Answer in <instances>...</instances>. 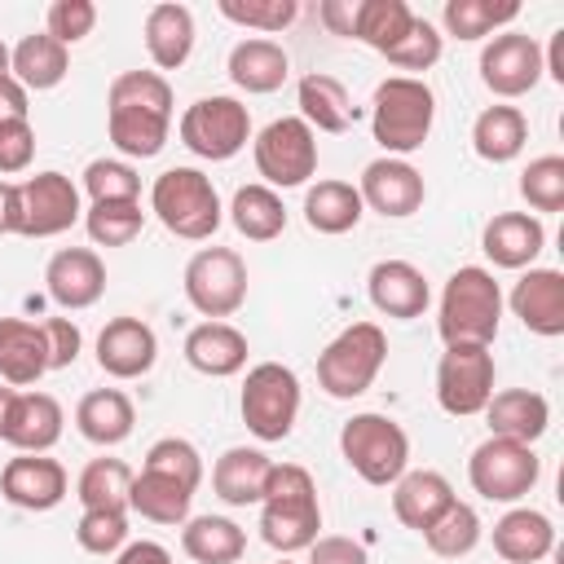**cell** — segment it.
<instances>
[{
  "mask_svg": "<svg viewBox=\"0 0 564 564\" xmlns=\"http://www.w3.org/2000/svg\"><path fill=\"white\" fill-rule=\"evenodd\" d=\"M106 132L119 154L154 159L172 132V84L159 70H123L106 93Z\"/></svg>",
  "mask_w": 564,
  "mask_h": 564,
  "instance_id": "1",
  "label": "cell"
},
{
  "mask_svg": "<svg viewBox=\"0 0 564 564\" xmlns=\"http://www.w3.org/2000/svg\"><path fill=\"white\" fill-rule=\"evenodd\" d=\"M322 502H317V485L308 476V467L300 463H273L269 480H264V498H260V538L291 555V551H308L322 533Z\"/></svg>",
  "mask_w": 564,
  "mask_h": 564,
  "instance_id": "2",
  "label": "cell"
},
{
  "mask_svg": "<svg viewBox=\"0 0 564 564\" xmlns=\"http://www.w3.org/2000/svg\"><path fill=\"white\" fill-rule=\"evenodd\" d=\"M498 326H502V286L494 282V273L480 264L454 269L441 291V313H436L441 339L489 348L498 339Z\"/></svg>",
  "mask_w": 564,
  "mask_h": 564,
  "instance_id": "3",
  "label": "cell"
},
{
  "mask_svg": "<svg viewBox=\"0 0 564 564\" xmlns=\"http://www.w3.org/2000/svg\"><path fill=\"white\" fill-rule=\"evenodd\" d=\"M436 119V97L423 79L410 75H388L383 84H375L370 97V132L375 141L388 150V159H405L414 154Z\"/></svg>",
  "mask_w": 564,
  "mask_h": 564,
  "instance_id": "4",
  "label": "cell"
},
{
  "mask_svg": "<svg viewBox=\"0 0 564 564\" xmlns=\"http://www.w3.org/2000/svg\"><path fill=\"white\" fill-rule=\"evenodd\" d=\"M150 212L159 216V225L185 242H203L220 229L225 207L220 194L212 185V176H203L198 167H167L154 176L150 185Z\"/></svg>",
  "mask_w": 564,
  "mask_h": 564,
  "instance_id": "5",
  "label": "cell"
},
{
  "mask_svg": "<svg viewBox=\"0 0 564 564\" xmlns=\"http://www.w3.org/2000/svg\"><path fill=\"white\" fill-rule=\"evenodd\" d=\"M388 361V335L379 322H352L344 326L317 357V388L335 401L361 397Z\"/></svg>",
  "mask_w": 564,
  "mask_h": 564,
  "instance_id": "6",
  "label": "cell"
},
{
  "mask_svg": "<svg viewBox=\"0 0 564 564\" xmlns=\"http://www.w3.org/2000/svg\"><path fill=\"white\" fill-rule=\"evenodd\" d=\"M339 454L366 485H379V489L397 485V476L410 471V436L397 419H388L379 410L352 414L339 427Z\"/></svg>",
  "mask_w": 564,
  "mask_h": 564,
  "instance_id": "7",
  "label": "cell"
},
{
  "mask_svg": "<svg viewBox=\"0 0 564 564\" xmlns=\"http://www.w3.org/2000/svg\"><path fill=\"white\" fill-rule=\"evenodd\" d=\"M242 423L256 441H286L300 419V379L282 361H260L242 379Z\"/></svg>",
  "mask_w": 564,
  "mask_h": 564,
  "instance_id": "8",
  "label": "cell"
},
{
  "mask_svg": "<svg viewBox=\"0 0 564 564\" xmlns=\"http://www.w3.org/2000/svg\"><path fill=\"white\" fill-rule=\"evenodd\" d=\"M176 132H181V145L194 150L198 159L225 163L251 141V110L238 97L212 93V97H198L194 106H185Z\"/></svg>",
  "mask_w": 564,
  "mask_h": 564,
  "instance_id": "9",
  "label": "cell"
},
{
  "mask_svg": "<svg viewBox=\"0 0 564 564\" xmlns=\"http://www.w3.org/2000/svg\"><path fill=\"white\" fill-rule=\"evenodd\" d=\"M185 300L207 322H225L247 304V264L234 247H203L185 264Z\"/></svg>",
  "mask_w": 564,
  "mask_h": 564,
  "instance_id": "10",
  "label": "cell"
},
{
  "mask_svg": "<svg viewBox=\"0 0 564 564\" xmlns=\"http://www.w3.org/2000/svg\"><path fill=\"white\" fill-rule=\"evenodd\" d=\"M251 154L269 189H295L317 172V132L300 115H282L260 128Z\"/></svg>",
  "mask_w": 564,
  "mask_h": 564,
  "instance_id": "11",
  "label": "cell"
},
{
  "mask_svg": "<svg viewBox=\"0 0 564 564\" xmlns=\"http://www.w3.org/2000/svg\"><path fill=\"white\" fill-rule=\"evenodd\" d=\"M542 476V463L533 454V445L507 441V436H489L471 449L467 458V480L485 502H520Z\"/></svg>",
  "mask_w": 564,
  "mask_h": 564,
  "instance_id": "12",
  "label": "cell"
},
{
  "mask_svg": "<svg viewBox=\"0 0 564 564\" xmlns=\"http://www.w3.org/2000/svg\"><path fill=\"white\" fill-rule=\"evenodd\" d=\"M494 397V352L485 344H445L436 361V401L454 419H471Z\"/></svg>",
  "mask_w": 564,
  "mask_h": 564,
  "instance_id": "13",
  "label": "cell"
},
{
  "mask_svg": "<svg viewBox=\"0 0 564 564\" xmlns=\"http://www.w3.org/2000/svg\"><path fill=\"white\" fill-rule=\"evenodd\" d=\"M542 79V44L524 31H498L480 48V84L494 97H524Z\"/></svg>",
  "mask_w": 564,
  "mask_h": 564,
  "instance_id": "14",
  "label": "cell"
},
{
  "mask_svg": "<svg viewBox=\"0 0 564 564\" xmlns=\"http://www.w3.org/2000/svg\"><path fill=\"white\" fill-rule=\"evenodd\" d=\"M22 189V238H57L66 234L84 207H79V185L66 172H35L18 181Z\"/></svg>",
  "mask_w": 564,
  "mask_h": 564,
  "instance_id": "15",
  "label": "cell"
},
{
  "mask_svg": "<svg viewBox=\"0 0 564 564\" xmlns=\"http://www.w3.org/2000/svg\"><path fill=\"white\" fill-rule=\"evenodd\" d=\"M357 194H361V207L401 220V216H414V212L423 207L427 185H423V172H419L414 163H405V159H388V154H383V159L366 163Z\"/></svg>",
  "mask_w": 564,
  "mask_h": 564,
  "instance_id": "16",
  "label": "cell"
},
{
  "mask_svg": "<svg viewBox=\"0 0 564 564\" xmlns=\"http://www.w3.org/2000/svg\"><path fill=\"white\" fill-rule=\"evenodd\" d=\"M44 286L57 308H70V313L93 308L106 291V264L93 247H62L44 264Z\"/></svg>",
  "mask_w": 564,
  "mask_h": 564,
  "instance_id": "17",
  "label": "cell"
},
{
  "mask_svg": "<svg viewBox=\"0 0 564 564\" xmlns=\"http://www.w3.org/2000/svg\"><path fill=\"white\" fill-rule=\"evenodd\" d=\"M66 467L48 454H18L0 471V494L22 511H53L66 498Z\"/></svg>",
  "mask_w": 564,
  "mask_h": 564,
  "instance_id": "18",
  "label": "cell"
},
{
  "mask_svg": "<svg viewBox=\"0 0 564 564\" xmlns=\"http://www.w3.org/2000/svg\"><path fill=\"white\" fill-rule=\"evenodd\" d=\"M159 361V339L141 317H110L97 335V366L110 379H141Z\"/></svg>",
  "mask_w": 564,
  "mask_h": 564,
  "instance_id": "19",
  "label": "cell"
},
{
  "mask_svg": "<svg viewBox=\"0 0 564 564\" xmlns=\"http://www.w3.org/2000/svg\"><path fill=\"white\" fill-rule=\"evenodd\" d=\"M511 313L524 322V330L555 339L564 335V273L560 269H529L507 295Z\"/></svg>",
  "mask_w": 564,
  "mask_h": 564,
  "instance_id": "20",
  "label": "cell"
},
{
  "mask_svg": "<svg viewBox=\"0 0 564 564\" xmlns=\"http://www.w3.org/2000/svg\"><path fill=\"white\" fill-rule=\"evenodd\" d=\"M366 295L370 304L383 313V317H397V322H410V317H423L427 304H432V291H427V278L423 269H414L410 260H379L366 278Z\"/></svg>",
  "mask_w": 564,
  "mask_h": 564,
  "instance_id": "21",
  "label": "cell"
},
{
  "mask_svg": "<svg viewBox=\"0 0 564 564\" xmlns=\"http://www.w3.org/2000/svg\"><path fill=\"white\" fill-rule=\"evenodd\" d=\"M480 247L498 269H533V260L546 247V225L533 212H498L485 225Z\"/></svg>",
  "mask_w": 564,
  "mask_h": 564,
  "instance_id": "22",
  "label": "cell"
},
{
  "mask_svg": "<svg viewBox=\"0 0 564 564\" xmlns=\"http://www.w3.org/2000/svg\"><path fill=\"white\" fill-rule=\"evenodd\" d=\"M480 414L489 419V436H507L520 445H533L551 427V405L533 388H502L489 397V405Z\"/></svg>",
  "mask_w": 564,
  "mask_h": 564,
  "instance_id": "23",
  "label": "cell"
},
{
  "mask_svg": "<svg viewBox=\"0 0 564 564\" xmlns=\"http://www.w3.org/2000/svg\"><path fill=\"white\" fill-rule=\"evenodd\" d=\"M62 423H66V414H62L57 397H48V392H18L13 410H9L4 441L18 454H48L62 441Z\"/></svg>",
  "mask_w": 564,
  "mask_h": 564,
  "instance_id": "24",
  "label": "cell"
},
{
  "mask_svg": "<svg viewBox=\"0 0 564 564\" xmlns=\"http://www.w3.org/2000/svg\"><path fill=\"white\" fill-rule=\"evenodd\" d=\"M48 370V339L44 326L26 317H0V379L13 388L40 383Z\"/></svg>",
  "mask_w": 564,
  "mask_h": 564,
  "instance_id": "25",
  "label": "cell"
},
{
  "mask_svg": "<svg viewBox=\"0 0 564 564\" xmlns=\"http://www.w3.org/2000/svg\"><path fill=\"white\" fill-rule=\"evenodd\" d=\"M185 361L207 379H229L247 366V335L229 322H198L185 335Z\"/></svg>",
  "mask_w": 564,
  "mask_h": 564,
  "instance_id": "26",
  "label": "cell"
},
{
  "mask_svg": "<svg viewBox=\"0 0 564 564\" xmlns=\"http://www.w3.org/2000/svg\"><path fill=\"white\" fill-rule=\"evenodd\" d=\"M75 427H79L84 441L110 449V445H123V441L132 436L137 410H132L128 392H119V388H93V392H84L79 405H75Z\"/></svg>",
  "mask_w": 564,
  "mask_h": 564,
  "instance_id": "27",
  "label": "cell"
},
{
  "mask_svg": "<svg viewBox=\"0 0 564 564\" xmlns=\"http://www.w3.org/2000/svg\"><path fill=\"white\" fill-rule=\"evenodd\" d=\"M141 35H145V53L159 70H181L194 53V13L176 0H163L145 13Z\"/></svg>",
  "mask_w": 564,
  "mask_h": 564,
  "instance_id": "28",
  "label": "cell"
},
{
  "mask_svg": "<svg viewBox=\"0 0 564 564\" xmlns=\"http://www.w3.org/2000/svg\"><path fill=\"white\" fill-rule=\"evenodd\" d=\"M229 79L242 88V93H273V88H282L286 84V75H291V57H286V48L278 44V40H269V35H251V40H238L234 48H229Z\"/></svg>",
  "mask_w": 564,
  "mask_h": 564,
  "instance_id": "29",
  "label": "cell"
},
{
  "mask_svg": "<svg viewBox=\"0 0 564 564\" xmlns=\"http://www.w3.org/2000/svg\"><path fill=\"white\" fill-rule=\"evenodd\" d=\"M449 502H454V485L432 467L401 471L397 485H392V516L414 533H423Z\"/></svg>",
  "mask_w": 564,
  "mask_h": 564,
  "instance_id": "30",
  "label": "cell"
},
{
  "mask_svg": "<svg viewBox=\"0 0 564 564\" xmlns=\"http://www.w3.org/2000/svg\"><path fill=\"white\" fill-rule=\"evenodd\" d=\"M269 467L273 458L264 449H251V445H234L216 458L212 467V489L220 502L229 507H251L264 498V480H269Z\"/></svg>",
  "mask_w": 564,
  "mask_h": 564,
  "instance_id": "31",
  "label": "cell"
},
{
  "mask_svg": "<svg viewBox=\"0 0 564 564\" xmlns=\"http://www.w3.org/2000/svg\"><path fill=\"white\" fill-rule=\"evenodd\" d=\"M70 70V53L66 44H57L48 31H35V35H22L13 48H9V75L26 88V93H48L66 79Z\"/></svg>",
  "mask_w": 564,
  "mask_h": 564,
  "instance_id": "32",
  "label": "cell"
},
{
  "mask_svg": "<svg viewBox=\"0 0 564 564\" xmlns=\"http://www.w3.org/2000/svg\"><path fill=\"white\" fill-rule=\"evenodd\" d=\"M494 551L507 564H538L555 551V524L533 507H511L494 524Z\"/></svg>",
  "mask_w": 564,
  "mask_h": 564,
  "instance_id": "33",
  "label": "cell"
},
{
  "mask_svg": "<svg viewBox=\"0 0 564 564\" xmlns=\"http://www.w3.org/2000/svg\"><path fill=\"white\" fill-rule=\"evenodd\" d=\"M529 145V119L516 106H485L471 123V150L485 163H511Z\"/></svg>",
  "mask_w": 564,
  "mask_h": 564,
  "instance_id": "34",
  "label": "cell"
},
{
  "mask_svg": "<svg viewBox=\"0 0 564 564\" xmlns=\"http://www.w3.org/2000/svg\"><path fill=\"white\" fill-rule=\"evenodd\" d=\"M189 502H194V489H185L172 476H159V471H145V467L132 476L128 507L150 524H185L189 520Z\"/></svg>",
  "mask_w": 564,
  "mask_h": 564,
  "instance_id": "35",
  "label": "cell"
},
{
  "mask_svg": "<svg viewBox=\"0 0 564 564\" xmlns=\"http://www.w3.org/2000/svg\"><path fill=\"white\" fill-rule=\"evenodd\" d=\"M295 101H300V119L313 128V132H348L352 123V101H348V88L335 79V75H304L300 88H295Z\"/></svg>",
  "mask_w": 564,
  "mask_h": 564,
  "instance_id": "36",
  "label": "cell"
},
{
  "mask_svg": "<svg viewBox=\"0 0 564 564\" xmlns=\"http://www.w3.org/2000/svg\"><path fill=\"white\" fill-rule=\"evenodd\" d=\"M361 194L348 181H317L304 189V220L313 234H348L361 220Z\"/></svg>",
  "mask_w": 564,
  "mask_h": 564,
  "instance_id": "37",
  "label": "cell"
},
{
  "mask_svg": "<svg viewBox=\"0 0 564 564\" xmlns=\"http://www.w3.org/2000/svg\"><path fill=\"white\" fill-rule=\"evenodd\" d=\"M181 551L194 564H238L247 551V533L229 516H194L181 529Z\"/></svg>",
  "mask_w": 564,
  "mask_h": 564,
  "instance_id": "38",
  "label": "cell"
},
{
  "mask_svg": "<svg viewBox=\"0 0 564 564\" xmlns=\"http://www.w3.org/2000/svg\"><path fill=\"white\" fill-rule=\"evenodd\" d=\"M229 220L247 242H273L286 229V207L278 198V189H269L264 181L256 185H238L234 203H229Z\"/></svg>",
  "mask_w": 564,
  "mask_h": 564,
  "instance_id": "39",
  "label": "cell"
},
{
  "mask_svg": "<svg viewBox=\"0 0 564 564\" xmlns=\"http://www.w3.org/2000/svg\"><path fill=\"white\" fill-rule=\"evenodd\" d=\"M132 476L137 471L123 458H93L75 480V498L84 502V511H128Z\"/></svg>",
  "mask_w": 564,
  "mask_h": 564,
  "instance_id": "40",
  "label": "cell"
},
{
  "mask_svg": "<svg viewBox=\"0 0 564 564\" xmlns=\"http://www.w3.org/2000/svg\"><path fill=\"white\" fill-rule=\"evenodd\" d=\"M516 18H520V4L516 0H445V9H441L445 35H454V40L498 35Z\"/></svg>",
  "mask_w": 564,
  "mask_h": 564,
  "instance_id": "41",
  "label": "cell"
},
{
  "mask_svg": "<svg viewBox=\"0 0 564 564\" xmlns=\"http://www.w3.org/2000/svg\"><path fill=\"white\" fill-rule=\"evenodd\" d=\"M480 516H476V507H467V502H449L427 529H423V542H427V551L432 555H441V560H463V555H471L476 551V542H480Z\"/></svg>",
  "mask_w": 564,
  "mask_h": 564,
  "instance_id": "42",
  "label": "cell"
},
{
  "mask_svg": "<svg viewBox=\"0 0 564 564\" xmlns=\"http://www.w3.org/2000/svg\"><path fill=\"white\" fill-rule=\"evenodd\" d=\"M414 13L405 0H361V18H357V35L361 44H370L375 53H388L405 40Z\"/></svg>",
  "mask_w": 564,
  "mask_h": 564,
  "instance_id": "43",
  "label": "cell"
},
{
  "mask_svg": "<svg viewBox=\"0 0 564 564\" xmlns=\"http://www.w3.org/2000/svg\"><path fill=\"white\" fill-rule=\"evenodd\" d=\"M145 225L141 203H93L84 212V229L97 247H128Z\"/></svg>",
  "mask_w": 564,
  "mask_h": 564,
  "instance_id": "44",
  "label": "cell"
},
{
  "mask_svg": "<svg viewBox=\"0 0 564 564\" xmlns=\"http://www.w3.org/2000/svg\"><path fill=\"white\" fill-rule=\"evenodd\" d=\"M84 189L93 203H141V176L123 159H93L84 167Z\"/></svg>",
  "mask_w": 564,
  "mask_h": 564,
  "instance_id": "45",
  "label": "cell"
},
{
  "mask_svg": "<svg viewBox=\"0 0 564 564\" xmlns=\"http://www.w3.org/2000/svg\"><path fill=\"white\" fill-rule=\"evenodd\" d=\"M441 48H445V35H441L427 18H419V13H414V22H410L405 40H401L397 48H388L383 57H388V66L410 70V79H419V70H432V66L441 62Z\"/></svg>",
  "mask_w": 564,
  "mask_h": 564,
  "instance_id": "46",
  "label": "cell"
},
{
  "mask_svg": "<svg viewBox=\"0 0 564 564\" xmlns=\"http://www.w3.org/2000/svg\"><path fill=\"white\" fill-rule=\"evenodd\" d=\"M145 471H159V476L181 480L185 489H198L203 485V454L185 436H163L145 449Z\"/></svg>",
  "mask_w": 564,
  "mask_h": 564,
  "instance_id": "47",
  "label": "cell"
},
{
  "mask_svg": "<svg viewBox=\"0 0 564 564\" xmlns=\"http://www.w3.org/2000/svg\"><path fill=\"white\" fill-rule=\"evenodd\" d=\"M520 198L533 212H560L564 207V159L542 154L520 172Z\"/></svg>",
  "mask_w": 564,
  "mask_h": 564,
  "instance_id": "48",
  "label": "cell"
},
{
  "mask_svg": "<svg viewBox=\"0 0 564 564\" xmlns=\"http://www.w3.org/2000/svg\"><path fill=\"white\" fill-rule=\"evenodd\" d=\"M295 13H300L295 0H220V18H229L247 31H264V35L291 26Z\"/></svg>",
  "mask_w": 564,
  "mask_h": 564,
  "instance_id": "49",
  "label": "cell"
},
{
  "mask_svg": "<svg viewBox=\"0 0 564 564\" xmlns=\"http://www.w3.org/2000/svg\"><path fill=\"white\" fill-rule=\"evenodd\" d=\"M75 542L88 555H119L128 546V511H84L75 524Z\"/></svg>",
  "mask_w": 564,
  "mask_h": 564,
  "instance_id": "50",
  "label": "cell"
},
{
  "mask_svg": "<svg viewBox=\"0 0 564 564\" xmlns=\"http://www.w3.org/2000/svg\"><path fill=\"white\" fill-rule=\"evenodd\" d=\"M97 26V4L93 0H53L48 13H44V31L57 40V44H79L84 35H93Z\"/></svg>",
  "mask_w": 564,
  "mask_h": 564,
  "instance_id": "51",
  "label": "cell"
},
{
  "mask_svg": "<svg viewBox=\"0 0 564 564\" xmlns=\"http://www.w3.org/2000/svg\"><path fill=\"white\" fill-rule=\"evenodd\" d=\"M35 159V128L31 119H4L0 123V176L26 172Z\"/></svg>",
  "mask_w": 564,
  "mask_h": 564,
  "instance_id": "52",
  "label": "cell"
},
{
  "mask_svg": "<svg viewBox=\"0 0 564 564\" xmlns=\"http://www.w3.org/2000/svg\"><path fill=\"white\" fill-rule=\"evenodd\" d=\"M44 339H48V370H66L79 361V348H84V335L70 317H48L44 322Z\"/></svg>",
  "mask_w": 564,
  "mask_h": 564,
  "instance_id": "53",
  "label": "cell"
},
{
  "mask_svg": "<svg viewBox=\"0 0 564 564\" xmlns=\"http://www.w3.org/2000/svg\"><path fill=\"white\" fill-rule=\"evenodd\" d=\"M308 564H370L366 546L344 538V533H330V538H317L308 546Z\"/></svg>",
  "mask_w": 564,
  "mask_h": 564,
  "instance_id": "54",
  "label": "cell"
},
{
  "mask_svg": "<svg viewBox=\"0 0 564 564\" xmlns=\"http://www.w3.org/2000/svg\"><path fill=\"white\" fill-rule=\"evenodd\" d=\"M317 18L330 35H344L352 40L357 35V18H361V0H322L317 4Z\"/></svg>",
  "mask_w": 564,
  "mask_h": 564,
  "instance_id": "55",
  "label": "cell"
},
{
  "mask_svg": "<svg viewBox=\"0 0 564 564\" xmlns=\"http://www.w3.org/2000/svg\"><path fill=\"white\" fill-rule=\"evenodd\" d=\"M115 564H172V551H167L163 542L141 538V542H128V546L115 555Z\"/></svg>",
  "mask_w": 564,
  "mask_h": 564,
  "instance_id": "56",
  "label": "cell"
},
{
  "mask_svg": "<svg viewBox=\"0 0 564 564\" xmlns=\"http://www.w3.org/2000/svg\"><path fill=\"white\" fill-rule=\"evenodd\" d=\"M31 101H26V88L13 79V75H0V123L4 119H26Z\"/></svg>",
  "mask_w": 564,
  "mask_h": 564,
  "instance_id": "57",
  "label": "cell"
},
{
  "mask_svg": "<svg viewBox=\"0 0 564 564\" xmlns=\"http://www.w3.org/2000/svg\"><path fill=\"white\" fill-rule=\"evenodd\" d=\"M22 229V189L18 181H0V234Z\"/></svg>",
  "mask_w": 564,
  "mask_h": 564,
  "instance_id": "58",
  "label": "cell"
},
{
  "mask_svg": "<svg viewBox=\"0 0 564 564\" xmlns=\"http://www.w3.org/2000/svg\"><path fill=\"white\" fill-rule=\"evenodd\" d=\"M13 397H18V392L0 383V441H4V427H9V410H13Z\"/></svg>",
  "mask_w": 564,
  "mask_h": 564,
  "instance_id": "59",
  "label": "cell"
},
{
  "mask_svg": "<svg viewBox=\"0 0 564 564\" xmlns=\"http://www.w3.org/2000/svg\"><path fill=\"white\" fill-rule=\"evenodd\" d=\"M0 75H9V44L0 40Z\"/></svg>",
  "mask_w": 564,
  "mask_h": 564,
  "instance_id": "60",
  "label": "cell"
},
{
  "mask_svg": "<svg viewBox=\"0 0 564 564\" xmlns=\"http://www.w3.org/2000/svg\"><path fill=\"white\" fill-rule=\"evenodd\" d=\"M278 564H291V560H278Z\"/></svg>",
  "mask_w": 564,
  "mask_h": 564,
  "instance_id": "61",
  "label": "cell"
}]
</instances>
